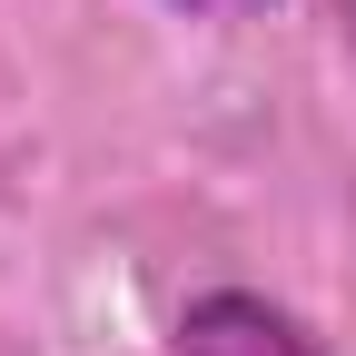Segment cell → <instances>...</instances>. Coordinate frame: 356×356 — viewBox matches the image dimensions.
Listing matches in <instances>:
<instances>
[{
    "label": "cell",
    "mask_w": 356,
    "mask_h": 356,
    "mask_svg": "<svg viewBox=\"0 0 356 356\" xmlns=\"http://www.w3.org/2000/svg\"><path fill=\"white\" fill-rule=\"evenodd\" d=\"M168 356H337L317 327H297L277 297H257V287H208L178 307V327H168Z\"/></svg>",
    "instance_id": "1"
},
{
    "label": "cell",
    "mask_w": 356,
    "mask_h": 356,
    "mask_svg": "<svg viewBox=\"0 0 356 356\" xmlns=\"http://www.w3.org/2000/svg\"><path fill=\"white\" fill-rule=\"evenodd\" d=\"M346 20H356V0H346Z\"/></svg>",
    "instance_id": "3"
},
{
    "label": "cell",
    "mask_w": 356,
    "mask_h": 356,
    "mask_svg": "<svg viewBox=\"0 0 356 356\" xmlns=\"http://www.w3.org/2000/svg\"><path fill=\"white\" fill-rule=\"evenodd\" d=\"M178 10H257V0H178Z\"/></svg>",
    "instance_id": "2"
}]
</instances>
